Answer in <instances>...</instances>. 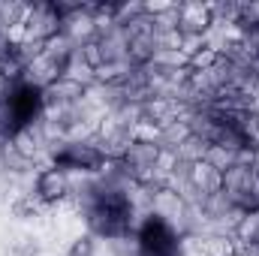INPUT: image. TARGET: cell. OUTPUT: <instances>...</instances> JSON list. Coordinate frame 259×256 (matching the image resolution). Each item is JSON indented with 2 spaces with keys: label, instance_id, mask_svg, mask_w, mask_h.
Returning a JSON list of instances; mask_svg holds the SVG:
<instances>
[{
  "label": "cell",
  "instance_id": "cell-3",
  "mask_svg": "<svg viewBox=\"0 0 259 256\" xmlns=\"http://www.w3.org/2000/svg\"><path fill=\"white\" fill-rule=\"evenodd\" d=\"M52 163L64 172H81V175H97L106 169L109 157L97 148V142H61V148L55 151Z\"/></svg>",
  "mask_w": 259,
  "mask_h": 256
},
{
  "label": "cell",
  "instance_id": "cell-7",
  "mask_svg": "<svg viewBox=\"0 0 259 256\" xmlns=\"http://www.w3.org/2000/svg\"><path fill=\"white\" fill-rule=\"evenodd\" d=\"M39 208H42V202H39L33 193H24V196H18V199L12 202V214H15V217H21V220L36 217V214H39Z\"/></svg>",
  "mask_w": 259,
  "mask_h": 256
},
{
  "label": "cell",
  "instance_id": "cell-5",
  "mask_svg": "<svg viewBox=\"0 0 259 256\" xmlns=\"http://www.w3.org/2000/svg\"><path fill=\"white\" fill-rule=\"evenodd\" d=\"M160 157H163V148H160L154 139L136 136V139L130 142V148L121 154L118 166H121V172L130 175V178L148 181V178H154V169L160 166Z\"/></svg>",
  "mask_w": 259,
  "mask_h": 256
},
{
  "label": "cell",
  "instance_id": "cell-4",
  "mask_svg": "<svg viewBox=\"0 0 259 256\" xmlns=\"http://www.w3.org/2000/svg\"><path fill=\"white\" fill-rule=\"evenodd\" d=\"M214 21V6L208 3H181L172 6V30L178 36V42H196L211 30Z\"/></svg>",
  "mask_w": 259,
  "mask_h": 256
},
{
  "label": "cell",
  "instance_id": "cell-2",
  "mask_svg": "<svg viewBox=\"0 0 259 256\" xmlns=\"http://www.w3.org/2000/svg\"><path fill=\"white\" fill-rule=\"evenodd\" d=\"M136 256H184L178 229L151 211L136 226Z\"/></svg>",
  "mask_w": 259,
  "mask_h": 256
},
{
  "label": "cell",
  "instance_id": "cell-9",
  "mask_svg": "<svg viewBox=\"0 0 259 256\" xmlns=\"http://www.w3.org/2000/svg\"><path fill=\"white\" fill-rule=\"evenodd\" d=\"M36 253H39V247L30 238H18L15 247H12V256H36Z\"/></svg>",
  "mask_w": 259,
  "mask_h": 256
},
{
  "label": "cell",
  "instance_id": "cell-8",
  "mask_svg": "<svg viewBox=\"0 0 259 256\" xmlns=\"http://www.w3.org/2000/svg\"><path fill=\"white\" fill-rule=\"evenodd\" d=\"M66 256H97V235H78L72 244H69V250Z\"/></svg>",
  "mask_w": 259,
  "mask_h": 256
},
{
  "label": "cell",
  "instance_id": "cell-6",
  "mask_svg": "<svg viewBox=\"0 0 259 256\" xmlns=\"http://www.w3.org/2000/svg\"><path fill=\"white\" fill-rule=\"evenodd\" d=\"M69 193H72V178H69V172L58 169L55 163H52V166H42V169L36 172V178H33V196H36L42 205H58V202H64Z\"/></svg>",
  "mask_w": 259,
  "mask_h": 256
},
{
  "label": "cell",
  "instance_id": "cell-1",
  "mask_svg": "<svg viewBox=\"0 0 259 256\" xmlns=\"http://www.w3.org/2000/svg\"><path fill=\"white\" fill-rule=\"evenodd\" d=\"M84 196V214L91 235L97 238H127L133 232V199L115 181L91 184Z\"/></svg>",
  "mask_w": 259,
  "mask_h": 256
}]
</instances>
